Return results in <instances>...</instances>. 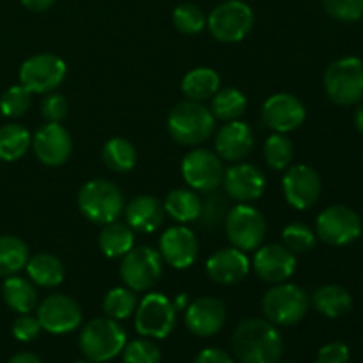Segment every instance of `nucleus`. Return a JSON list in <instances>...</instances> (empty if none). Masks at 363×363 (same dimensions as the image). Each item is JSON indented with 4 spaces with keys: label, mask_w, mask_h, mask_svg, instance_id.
I'll return each mask as SVG.
<instances>
[{
    "label": "nucleus",
    "mask_w": 363,
    "mask_h": 363,
    "mask_svg": "<svg viewBox=\"0 0 363 363\" xmlns=\"http://www.w3.org/2000/svg\"><path fill=\"white\" fill-rule=\"evenodd\" d=\"M350 347L344 342H330L319 350L315 363H347Z\"/></svg>",
    "instance_id": "obj_45"
},
{
    "label": "nucleus",
    "mask_w": 363,
    "mask_h": 363,
    "mask_svg": "<svg viewBox=\"0 0 363 363\" xmlns=\"http://www.w3.org/2000/svg\"><path fill=\"white\" fill-rule=\"evenodd\" d=\"M119 275L126 287H130L135 293L151 291L163 275L162 255L155 248L145 247V245L133 247L123 257Z\"/></svg>",
    "instance_id": "obj_8"
},
{
    "label": "nucleus",
    "mask_w": 363,
    "mask_h": 363,
    "mask_svg": "<svg viewBox=\"0 0 363 363\" xmlns=\"http://www.w3.org/2000/svg\"><path fill=\"white\" fill-rule=\"evenodd\" d=\"M32 145V137L21 124H4L0 128V160L16 162Z\"/></svg>",
    "instance_id": "obj_33"
},
{
    "label": "nucleus",
    "mask_w": 363,
    "mask_h": 363,
    "mask_svg": "<svg viewBox=\"0 0 363 363\" xmlns=\"http://www.w3.org/2000/svg\"><path fill=\"white\" fill-rule=\"evenodd\" d=\"M172 21L174 27L181 32V34L194 35L199 34L206 28V23H208V18H206L204 11L201 9L195 4H181L174 9L172 13Z\"/></svg>",
    "instance_id": "obj_39"
},
{
    "label": "nucleus",
    "mask_w": 363,
    "mask_h": 363,
    "mask_svg": "<svg viewBox=\"0 0 363 363\" xmlns=\"http://www.w3.org/2000/svg\"><path fill=\"white\" fill-rule=\"evenodd\" d=\"M138 307V298L135 291L130 287H113L103 298V312L106 318L123 321L128 319L131 314H135Z\"/></svg>",
    "instance_id": "obj_35"
},
{
    "label": "nucleus",
    "mask_w": 363,
    "mask_h": 363,
    "mask_svg": "<svg viewBox=\"0 0 363 363\" xmlns=\"http://www.w3.org/2000/svg\"><path fill=\"white\" fill-rule=\"evenodd\" d=\"M354 126H357V130L363 135V103L358 105L357 112H354Z\"/></svg>",
    "instance_id": "obj_49"
},
{
    "label": "nucleus",
    "mask_w": 363,
    "mask_h": 363,
    "mask_svg": "<svg viewBox=\"0 0 363 363\" xmlns=\"http://www.w3.org/2000/svg\"><path fill=\"white\" fill-rule=\"evenodd\" d=\"M103 163L108 167L112 172H130V170L135 169L137 165V149L131 144L128 138L123 137H113L103 145L101 151Z\"/></svg>",
    "instance_id": "obj_31"
},
{
    "label": "nucleus",
    "mask_w": 363,
    "mask_h": 363,
    "mask_svg": "<svg viewBox=\"0 0 363 363\" xmlns=\"http://www.w3.org/2000/svg\"><path fill=\"white\" fill-rule=\"evenodd\" d=\"M220 89V74L211 67H195L184 74L181 82V91L190 101H206L211 99Z\"/></svg>",
    "instance_id": "obj_28"
},
{
    "label": "nucleus",
    "mask_w": 363,
    "mask_h": 363,
    "mask_svg": "<svg viewBox=\"0 0 363 363\" xmlns=\"http://www.w3.org/2000/svg\"><path fill=\"white\" fill-rule=\"evenodd\" d=\"M326 96L335 105L351 106L363 99V60L358 57H342L326 67Z\"/></svg>",
    "instance_id": "obj_5"
},
{
    "label": "nucleus",
    "mask_w": 363,
    "mask_h": 363,
    "mask_svg": "<svg viewBox=\"0 0 363 363\" xmlns=\"http://www.w3.org/2000/svg\"><path fill=\"white\" fill-rule=\"evenodd\" d=\"M186 301H188L186 294H181V296H177V300L172 301V303L174 307H176V311H181V308H186Z\"/></svg>",
    "instance_id": "obj_50"
},
{
    "label": "nucleus",
    "mask_w": 363,
    "mask_h": 363,
    "mask_svg": "<svg viewBox=\"0 0 363 363\" xmlns=\"http://www.w3.org/2000/svg\"><path fill=\"white\" fill-rule=\"evenodd\" d=\"M160 255L174 269L190 268L199 255V241L194 230L184 225L169 227L160 238Z\"/></svg>",
    "instance_id": "obj_19"
},
{
    "label": "nucleus",
    "mask_w": 363,
    "mask_h": 363,
    "mask_svg": "<svg viewBox=\"0 0 363 363\" xmlns=\"http://www.w3.org/2000/svg\"><path fill=\"white\" fill-rule=\"evenodd\" d=\"M284 197L294 209H311L321 197L323 183L319 174L308 165H289L282 179Z\"/></svg>",
    "instance_id": "obj_15"
},
{
    "label": "nucleus",
    "mask_w": 363,
    "mask_h": 363,
    "mask_svg": "<svg viewBox=\"0 0 363 363\" xmlns=\"http://www.w3.org/2000/svg\"><path fill=\"white\" fill-rule=\"evenodd\" d=\"M233 350L241 363H279L284 353L280 332L268 319H245L233 333Z\"/></svg>",
    "instance_id": "obj_1"
},
{
    "label": "nucleus",
    "mask_w": 363,
    "mask_h": 363,
    "mask_svg": "<svg viewBox=\"0 0 363 363\" xmlns=\"http://www.w3.org/2000/svg\"><path fill=\"white\" fill-rule=\"evenodd\" d=\"M222 184L229 199L238 202H252L264 194L266 176L257 165L236 163L225 170Z\"/></svg>",
    "instance_id": "obj_20"
},
{
    "label": "nucleus",
    "mask_w": 363,
    "mask_h": 363,
    "mask_svg": "<svg viewBox=\"0 0 363 363\" xmlns=\"http://www.w3.org/2000/svg\"><path fill=\"white\" fill-rule=\"evenodd\" d=\"M305 105L289 92L269 96L262 105V123L275 133H289L305 123Z\"/></svg>",
    "instance_id": "obj_16"
},
{
    "label": "nucleus",
    "mask_w": 363,
    "mask_h": 363,
    "mask_svg": "<svg viewBox=\"0 0 363 363\" xmlns=\"http://www.w3.org/2000/svg\"><path fill=\"white\" fill-rule=\"evenodd\" d=\"M32 149L43 165L60 167L71 158L73 140L60 123H46L32 137Z\"/></svg>",
    "instance_id": "obj_17"
},
{
    "label": "nucleus",
    "mask_w": 363,
    "mask_h": 363,
    "mask_svg": "<svg viewBox=\"0 0 363 363\" xmlns=\"http://www.w3.org/2000/svg\"><path fill=\"white\" fill-rule=\"evenodd\" d=\"M21 4L32 13H43V11H48L55 4V0H21Z\"/></svg>",
    "instance_id": "obj_47"
},
{
    "label": "nucleus",
    "mask_w": 363,
    "mask_h": 363,
    "mask_svg": "<svg viewBox=\"0 0 363 363\" xmlns=\"http://www.w3.org/2000/svg\"><path fill=\"white\" fill-rule=\"evenodd\" d=\"M28 247L16 236H0V279L16 275L27 266Z\"/></svg>",
    "instance_id": "obj_32"
},
{
    "label": "nucleus",
    "mask_w": 363,
    "mask_h": 363,
    "mask_svg": "<svg viewBox=\"0 0 363 363\" xmlns=\"http://www.w3.org/2000/svg\"><path fill=\"white\" fill-rule=\"evenodd\" d=\"M206 27L216 41L240 43L254 27V11L243 0H225L209 13Z\"/></svg>",
    "instance_id": "obj_7"
},
{
    "label": "nucleus",
    "mask_w": 363,
    "mask_h": 363,
    "mask_svg": "<svg viewBox=\"0 0 363 363\" xmlns=\"http://www.w3.org/2000/svg\"><path fill=\"white\" fill-rule=\"evenodd\" d=\"M206 273L220 286H234L247 279L250 273V261L240 248H220L206 262Z\"/></svg>",
    "instance_id": "obj_22"
},
{
    "label": "nucleus",
    "mask_w": 363,
    "mask_h": 363,
    "mask_svg": "<svg viewBox=\"0 0 363 363\" xmlns=\"http://www.w3.org/2000/svg\"><path fill=\"white\" fill-rule=\"evenodd\" d=\"M30 103L32 92L28 89H25L21 84L13 85L0 98V112H2L4 117L16 119V117H21L23 113H27V110L30 108Z\"/></svg>",
    "instance_id": "obj_40"
},
{
    "label": "nucleus",
    "mask_w": 363,
    "mask_h": 363,
    "mask_svg": "<svg viewBox=\"0 0 363 363\" xmlns=\"http://www.w3.org/2000/svg\"><path fill=\"white\" fill-rule=\"evenodd\" d=\"M227 319L225 303L218 298H199L186 307L184 325L194 335L213 337L223 328Z\"/></svg>",
    "instance_id": "obj_21"
},
{
    "label": "nucleus",
    "mask_w": 363,
    "mask_h": 363,
    "mask_svg": "<svg viewBox=\"0 0 363 363\" xmlns=\"http://www.w3.org/2000/svg\"><path fill=\"white\" fill-rule=\"evenodd\" d=\"M66 62L53 53H38L21 64L20 82L32 94H48L64 82Z\"/></svg>",
    "instance_id": "obj_13"
},
{
    "label": "nucleus",
    "mask_w": 363,
    "mask_h": 363,
    "mask_svg": "<svg viewBox=\"0 0 363 363\" xmlns=\"http://www.w3.org/2000/svg\"><path fill=\"white\" fill-rule=\"evenodd\" d=\"M254 147V131L243 121H229L215 138L216 155L225 162H241Z\"/></svg>",
    "instance_id": "obj_23"
},
{
    "label": "nucleus",
    "mask_w": 363,
    "mask_h": 363,
    "mask_svg": "<svg viewBox=\"0 0 363 363\" xmlns=\"http://www.w3.org/2000/svg\"><path fill=\"white\" fill-rule=\"evenodd\" d=\"M183 179L191 190L209 194L218 190L223 181V162L216 152L208 149H194L181 162Z\"/></svg>",
    "instance_id": "obj_12"
},
{
    "label": "nucleus",
    "mask_w": 363,
    "mask_h": 363,
    "mask_svg": "<svg viewBox=\"0 0 363 363\" xmlns=\"http://www.w3.org/2000/svg\"><path fill=\"white\" fill-rule=\"evenodd\" d=\"M311 303L319 314L326 315L330 319H337L346 315L353 307V296L350 291L337 284H328L314 291L311 298Z\"/></svg>",
    "instance_id": "obj_26"
},
{
    "label": "nucleus",
    "mask_w": 363,
    "mask_h": 363,
    "mask_svg": "<svg viewBox=\"0 0 363 363\" xmlns=\"http://www.w3.org/2000/svg\"><path fill=\"white\" fill-rule=\"evenodd\" d=\"M247 96L243 94L241 91L234 87H227V89H218L215 96L211 98V113L215 119L220 121H236L240 119L241 116L247 110Z\"/></svg>",
    "instance_id": "obj_34"
},
{
    "label": "nucleus",
    "mask_w": 363,
    "mask_h": 363,
    "mask_svg": "<svg viewBox=\"0 0 363 363\" xmlns=\"http://www.w3.org/2000/svg\"><path fill=\"white\" fill-rule=\"evenodd\" d=\"M254 273L266 284H282L296 272V255L284 245L259 247L252 261Z\"/></svg>",
    "instance_id": "obj_18"
},
{
    "label": "nucleus",
    "mask_w": 363,
    "mask_h": 363,
    "mask_svg": "<svg viewBox=\"0 0 363 363\" xmlns=\"http://www.w3.org/2000/svg\"><path fill=\"white\" fill-rule=\"evenodd\" d=\"M123 360L124 363H160L162 353L152 340L137 339L124 346Z\"/></svg>",
    "instance_id": "obj_41"
},
{
    "label": "nucleus",
    "mask_w": 363,
    "mask_h": 363,
    "mask_svg": "<svg viewBox=\"0 0 363 363\" xmlns=\"http://www.w3.org/2000/svg\"><path fill=\"white\" fill-rule=\"evenodd\" d=\"M78 344L87 360L103 363L123 353L126 332L116 319L96 318L82 328Z\"/></svg>",
    "instance_id": "obj_4"
},
{
    "label": "nucleus",
    "mask_w": 363,
    "mask_h": 363,
    "mask_svg": "<svg viewBox=\"0 0 363 363\" xmlns=\"http://www.w3.org/2000/svg\"><path fill=\"white\" fill-rule=\"evenodd\" d=\"M282 240L284 247H286L287 250L293 252L294 255L307 254V252H311L312 248L315 247V243H318V234H315V230H312L307 223L293 222L289 223V225L284 227Z\"/></svg>",
    "instance_id": "obj_38"
},
{
    "label": "nucleus",
    "mask_w": 363,
    "mask_h": 363,
    "mask_svg": "<svg viewBox=\"0 0 363 363\" xmlns=\"http://www.w3.org/2000/svg\"><path fill=\"white\" fill-rule=\"evenodd\" d=\"M28 279L39 287H57L66 279V266L55 255L48 252H39V254L28 257L27 266Z\"/></svg>",
    "instance_id": "obj_25"
},
{
    "label": "nucleus",
    "mask_w": 363,
    "mask_h": 363,
    "mask_svg": "<svg viewBox=\"0 0 363 363\" xmlns=\"http://www.w3.org/2000/svg\"><path fill=\"white\" fill-rule=\"evenodd\" d=\"M194 363H234L229 353H225L223 350L218 347H208V350H202L197 354Z\"/></svg>",
    "instance_id": "obj_46"
},
{
    "label": "nucleus",
    "mask_w": 363,
    "mask_h": 363,
    "mask_svg": "<svg viewBox=\"0 0 363 363\" xmlns=\"http://www.w3.org/2000/svg\"><path fill=\"white\" fill-rule=\"evenodd\" d=\"M98 245L99 250L103 252L105 257H124L135 245L133 230H131L126 223L117 222V220L116 222L106 223V225H103L101 233H99Z\"/></svg>",
    "instance_id": "obj_30"
},
{
    "label": "nucleus",
    "mask_w": 363,
    "mask_h": 363,
    "mask_svg": "<svg viewBox=\"0 0 363 363\" xmlns=\"http://www.w3.org/2000/svg\"><path fill=\"white\" fill-rule=\"evenodd\" d=\"M41 323L38 318H32L28 314H21L16 321L13 323V335L20 342H30L38 339L41 333Z\"/></svg>",
    "instance_id": "obj_44"
},
{
    "label": "nucleus",
    "mask_w": 363,
    "mask_h": 363,
    "mask_svg": "<svg viewBox=\"0 0 363 363\" xmlns=\"http://www.w3.org/2000/svg\"><path fill=\"white\" fill-rule=\"evenodd\" d=\"M362 218L347 206H330L315 220V234L330 247H346L362 236Z\"/></svg>",
    "instance_id": "obj_10"
},
{
    "label": "nucleus",
    "mask_w": 363,
    "mask_h": 363,
    "mask_svg": "<svg viewBox=\"0 0 363 363\" xmlns=\"http://www.w3.org/2000/svg\"><path fill=\"white\" fill-rule=\"evenodd\" d=\"M82 307L74 298L67 294H52L45 298L38 308L41 328L53 335L71 333L82 325Z\"/></svg>",
    "instance_id": "obj_14"
},
{
    "label": "nucleus",
    "mask_w": 363,
    "mask_h": 363,
    "mask_svg": "<svg viewBox=\"0 0 363 363\" xmlns=\"http://www.w3.org/2000/svg\"><path fill=\"white\" fill-rule=\"evenodd\" d=\"M229 199L223 197L218 191H209L208 197L202 201L201 215H199L197 222L204 230H216L218 227L223 225L225 216L229 213Z\"/></svg>",
    "instance_id": "obj_36"
},
{
    "label": "nucleus",
    "mask_w": 363,
    "mask_h": 363,
    "mask_svg": "<svg viewBox=\"0 0 363 363\" xmlns=\"http://www.w3.org/2000/svg\"><path fill=\"white\" fill-rule=\"evenodd\" d=\"M308 294L296 284H275L262 296V314L275 326L298 325L307 315Z\"/></svg>",
    "instance_id": "obj_6"
},
{
    "label": "nucleus",
    "mask_w": 363,
    "mask_h": 363,
    "mask_svg": "<svg viewBox=\"0 0 363 363\" xmlns=\"http://www.w3.org/2000/svg\"><path fill=\"white\" fill-rule=\"evenodd\" d=\"M124 220L133 233L151 234L162 227L165 209L162 202L152 195H137L124 208Z\"/></svg>",
    "instance_id": "obj_24"
},
{
    "label": "nucleus",
    "mask_w": 363,
    "mask_h": 363,
    "mask_svg": "<svg viewBox=\"0 0 363 363\" xmlns=\"http://www.w3.org/2000/svg\"><path fill=\"white\" fill-rule=\"evenodd\" d=\"M41 113L46 123H62L69 113V103L62 94L48 92L41 103Z\"/></svg>",
    "instance_id": "obj_43"
},
{
    "label": "nucleus",
    "mask_w": 363,
    "mask_h": 363,
    "mask_svg": "<svg viewBox=\"0 0 363 363\" xmlns=\"http://www.w3.org/2000/svg\"><path fill=\"white\" fill-rule=\"evenodd\" d=\"M202 199L199 197L195 190H186V188H177L172 190L165 199V209L167 215L177 223H191L197 222L199 215H201Z\"/></svg>",
    "instance_id": "obj_29"
},
{
    "label": "nucleus",
    "mask_w": 363,
    "mask_h": 363,
    "mask_svg": "<svg viewBox=\"0 0 363 363\" xmlns=\"http://www.w3.org/2000/svg\"><path fill=\"white\" fill-rule=\"evenodd\" d=\"M74 363H89V362H74Z\"/></svg>",
    "instance_id": "obj_51"
},
{
    "label": "nucleus",
    "mask_w": 363,
    "mask_h": 363,
    "mask_svg": "<svg viewBox=\"0 0 363 363\" xmlns=\"http://www.w3.org/2000/svg\"><path fill=\"white\" fill-rule=\"evenodd\" d=\"M78 209L89 222L106 225L124 211V195L108 179H91L78 191Z\"/></svg>",
    "instance_id": "obj_3"
},
{
    "label": "nucleus",
    "mask_w": 363,
    "mask_h": 363,
    "mask_svg": "<svg viewBox=\"0 0 363 363\" xmlns=\"http://www.w3.org/2000/svg\"><path fill=\"white\" fill-rule=\"evenodd\" d=\"M176 307L162 293H149L135 311V328L142 337L167 339L176 326Z\"/></svg>",
    "instance_id": "obj_11"
},
{
    "label": "nucleus",
    "mask_w": 363,
    "mask_h": 363,
    "mask_svg": "<svg viewBox=\"0 0 363 363\" xmlns=\"http://www.w3.org/2000/svg\"><path fill=\"white\" fill-rule=\"evenodd\" d=\"M167 130L170 137L181 145L204 144L215 131V117L211 110L199 101H181L170 110L167 117Z\"/></svg>",
    "instance_id": "obj_2"
},
{
    "label": "nucleus",
    "mask_w": 363,
    "mask_h": 363,
    "mask_svg": "<svg viewBox=\"0 0 363 363\" xmlns=\"http://www.w3.org/2000/svg\"><path fill=\"white\" fill-rule=\"evenodd\" d=\"M284 363H298V362H284Z\"/></svg>",
    "instance_id": "obj_52"
},
{
    "label": "nucleus",
    "mask_w": 363,
    "mask_h": 363,
    "mask_svg": "<svg viewBox=\"0 0 363 363\" xmlns=\"http://www.w3.org/2000/svg\"><path fill=\"white\" fill-rule=\"evenodd\" d=\"M223 227L230 245L243 252L257 250L266 238L264 216L247 202H241L229 209Z\"/></svg>",
    "instance_id": "obj_9"
},
{
    "label": "nucleus",
    "mask_w": 363,
    "mask_h": 363,
    "mask_svg": "<svg viewBox=\"0 0 363 363\" xmlns=\"http://www.w3.org/2000/svg\"><path fill=\"white\" fill-rule=\"evenodd\" d=\"M7 363H43V362L39 360L34 353H27V351H23V353L14 354V357Z\"/></svg>",
    "instance_id": "obj_48"
},
{
    "label": "nucleus",
    "mask_w": 363,
    "mask_h": 363,
    "mask_svg": "<svg viewBox=\"0 0 363 363\" xmlns=\"http://www.w3.org/2000/svg\"><path fill=\"white\" fill-rule=\"evenodd\" d=\"M323 7L339 21H358L363 18V0H323Z\"/></svg>",
    "instance_id": "obj_42"
},
{
    "label": "nucleus",
    "mask_w": 363,
    "mask_h": 363,
    "mask_svg": "<svg viewBox=\"0 0 363 363\" xmlns=\"http://www.w3.org/2000/svg\"><path fill=\"white\" fill-rule=\"evenodd\" d=\"M2 298L9 308L18 314H30L38 307V291L30 280L11 275L4 280Z\"/></svg>",
    "instance_id": "obj_27"
},
{
    "label": "nucleus",
    "mask_w": 363,
    "mask_h": 363,
    "mask_svg": "<svg viewBox=\"0 0 363 363\" xmlns=\"http://www.w3.org/2000/svg\"><path fill=\"white\" fill-rule=\"evenodd\" d=\"M294 144L286 133H273L264 144V160L273 170H286L293 163Z\"/></svg>",
    "instance_id": "obj_37"
},
{
    "label": "nucleus",
    "mask_w": 363,
    "mask_h": 363,
    "mask_svg": "<svg viewBox=\"0 0 363 363\" xmlns=\"http://www.w3.org/2000/svg\"><path fill=\"white\" fill-rule=\"evenodd\" d=\"M362 156H363V152H362Z\"/></svg>",
    "instance_id": "obj_53"
}]
</instances>
